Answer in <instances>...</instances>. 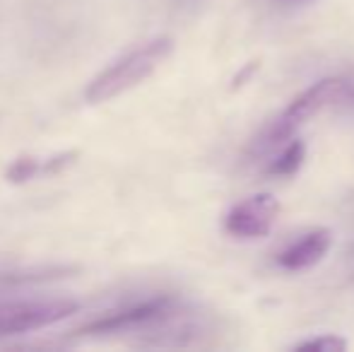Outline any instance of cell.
<instances>
[{"instance_id":"1","label":"cell","mask_w":354,"mask_h":352,"mask_svg":"<svg viewBox=\"0 0 354 352\" xmlns=\"http://www.w3.org/2000/svg\"><path fill=\"white\" fill-rule=\"evenodd\" d=\"M174 51V39L157 37L142 46L128 51L118 61H113L109 68H104L97 77L84 89V102L97 106V104L111 102V99L126 94L128 89L138 87L142 80H147Z\"/></svg>"},{"instance_id":"2","label":"cell","mask_w":354,"mask_h":352,"mask_svg":"<svg viewBox=\"0 0 354 352\" xmlns=\"http://www.w3.org/2000/svg\"><path fill=\"white\" fill-rule=\"evenodd\" d=\"M352 82L342 80V77H326V80H318L313 87H308L306 92H301L287 109L282 111V116L272 123V128L263 138H258L253 142V152H266L270 147L280 145L282 140H289L292 133L297 128H301L308 118H313L316 113H321L328 104L342 102V97L347 94Z\"/></svg>"},{"instance_id":"3","label":"cell","mask_w":354,"mask_h":352,"mask_svg":"<svg viewBox=\"0 0 354 352\" xmlns=\"http://www.w3.org/2000/svg\"><path fill=\"white\" fill-rule=\"evenodd\" d=\"M174 316H176V299L169 295H157L140 302H133L128 306H121V309L111 311V314L99 316V319L80 326L75 333L87 335V338L131 333V331H140L147 328V326H159L164 321H171Z\"/></svg>"},{"instance_id":"4","label":"cell","mask_w":354,"mask_h":352,"mask_svg":"<svg viewBox=\"0 0 354 352\" xmlns=\"http://www.w3.org/2000/svg\"><path fill=\"white\" fill-rule=\"evenodd\" d=\"M80 311L73 299H39V302H0V338L24 335L29 331H41L53 324L71 319Z\"/></svg>"},{"instance_id":"5","label":"cell","mask_w":354,"mask_h":352,"mask_svg":"<svg viewBox=\"0 0 354 352\" xmlns=\"http://www.w3.org/2000/svg\"><path fill=\"white\" fill-rule=\"evenodd\" d=\"M280 215V203L270 193H258L239 205H234L224 217V230L236 239H263L270 234Z\"/></svg>"},{"instance_id":"6","label":"cell","mask_w":354,"mask_h":352,"mask_svg":"<svg viewBox=\"0 0 354 352\" xmlns=\"http://www.w3.org/2000/svg\"><path fill=\"white\" fill-rule=\"evenodd\" d=\"M330 246H333L330 230L308 232L304 239H299L297 244L287 246V249L277 256V263H280L284 270H306V268L316 266L318 261H323V256L328 254Z\"/></svg>"},{"instance_id":"7","label":"cell","mask_w":354,"mask_h":352,"mask_svg":"<svg viewBox=\"0 0 354 352\" xmlns=\"http://www.w3.org/2000/svg\"><path fill=\"white\" fill-rule=\"evenodd\" d=\"M80 152H61V155H53L46 157V160H39V157H17L12 165L8 167L5 172V178L10 183H27L32 178L39 176H48V174H58L63 172L66 167H71L75 160H77Z\"/></svg>"},{"instance_id":"8","label":"cell","mask_w":354,"mask_h":352,"mask_svg":"<svg viewBox=\"0 0 354 352\" xmlns=\"http://www.w3.org/2000/svg\"><path fill=\"white\" fill-rule=\"evenodd\" d=\"M80 268L68 263H46V266H22V268H10V270H0V287L8 290H17V287L27 285H41V282H56L73 277Z\"/></svg>"},{"instance_id":"9","label":"cell","mask_w":354,"mask_h":352,"mask_svg":"<svg viewBox=\"0 0 354 352\" xmlns=\"http://www.w3.org/2000/svg\"><path fill=\"white\" fill-rule=\"evenodd\" d=\"M306 157V145L301 140H292L287 147L268 165V174L270 176H292L299 172Z\"/></svg>"},{"instance_id":"10","label":"cell","mask_w":354,"mask_h":352,"mask_svg":"<svg viewBox=\"0 0 354 352\" xmlns=\"http://www.w3.org/2000/svg\"><path fill=\"white\" fill-rule=\"evenodd\" d=\"M345 348H347V340L340 338V335H321V338H313L297 345L299 352H342Z\"/></svg>"},{"instance_id":"11","label":"cell","mask_w":354,"mask_h":352,"mask_svg":"<svg viewBox=\"0 0 354 352\" xmlns=\"http://www.w3.org/2000/svg\"><path fill=\"white\" fill-rule=\"evenodd\" d=\"M284 5H301V3H308V0H280Z\"/></svg>"}]
</instances>
